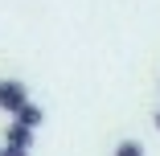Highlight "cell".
<instances>
[{
    "mask_svg": "<svg viewBox=\"0 0 160 156\" xmlns=\"http://www.w3.org/2000/svg\"><path fill=\"white\" fill-rule=\"evenodd\" d=\"M29 103V90H25V82H17V78H4V82H0V107H4V111H21Z\"/></svg>",
    "mask_w": 160,
    "mask_h": 156,
    "instance_id": "1",
    "label": "cell"
},
{
    "mask_svg": "<svg viewBox=\"0 0 160 156\" xmlns=\"http://www.w3.org/2000/svg\"><path fill=\"white\" fill-rule=\"evenodd\" d=\"M4 148L29 152V148H33V132H29V128H21V123H8V132H4Z\"/></svg>",
    "mask_w": 160,
    "mask_h": 156,
    "instance_id": "2",
    "label": "cell"
},
{
    "mask_svg": "<svg viewBox=\"0 0 160 156\" xmlns=\"http://www.w3.org/2000/svg\"><path fill=\"white\" fill-rule=\"evenodd\" d=\"M41 119H45V111H41L37 103H25V107L17 111V123H21V128H29V132H33V128H41Z\"/></svg>",
    "mask_w": 160,
    "mask_h": 156,
    "instance_id": "3",
    "label": "cell"
},
{
    "mask_svg": "<svg viewBox=\"0 0 160 156\" xmlns=\"http://www.w3.org/2000/svg\"><path fill=\"white\" fill-rule=\"evenodd\" d=\"M115 156H144V144H140V140H123V144L115 148Z\"/></svg>",
    "mask_w": 160,
    "mask_h": 156,
    "instance_id": "4",
    "label": "cell"
},
{
    "mask_svg": "<svg viewBox=\"0 0 160 156\" xmlns=\"http://www.w3.org/2000/svg\"><path fill=\"white\" fill-rule=\"evenodd\" d=\"M0 156H29V152H17V148H0Z\"/></svg>",
    "mask_w": 160,
    "mask_h": 156,
    "instance_id": "5",
    "label": "cell"
},
{
    "mask_svg": "<svg viewBox=\"0 0 160 156\" xmlns=\"http://www.w3.org/2000/svg\"><path fill=\"white\" fill-rule=\"evenodd\" d=\"M156 128H160V111H156Z\"/></svg>",
    "mask_w": 160,
    "mask_h": 156,
    "instance_id": "6",
    "label": "cell"
}]
</instances>
